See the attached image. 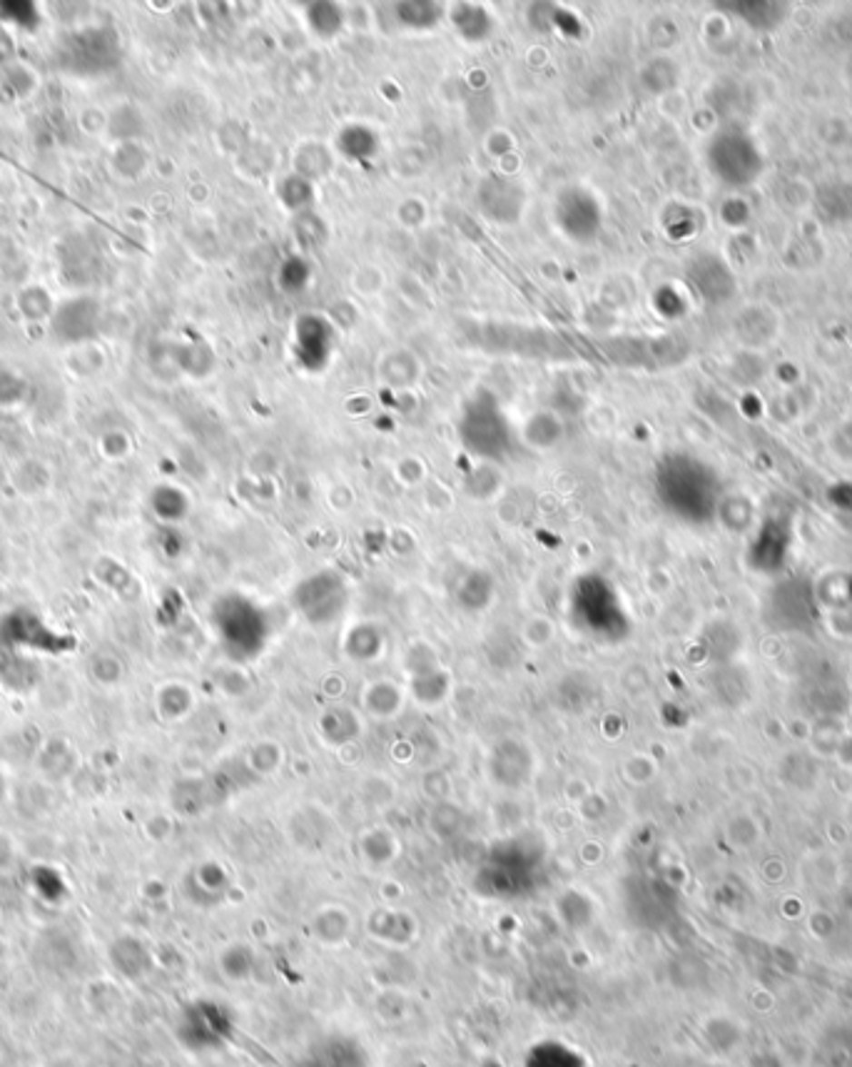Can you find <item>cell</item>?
<instances>
[{"mask_svg": "<svg viewBox=\"0 0 852 1067\" xmlns=\"http://www.w3.org/2000/svg\"><path fill=\"white\" fill-rule=\"evenodd\" d=\"M461 437L469 449H474V454L496 456L504 452V446L509 444V422L491 394L481 392L466 404Z\"/></svg>", "mask_w": 852, "mask_h": 1067, "instance_id": "6da1fadb", "label": "cell"}, {"mask_svg": "<svg viewBox=\"0 0 852 1067\" xmlns=\"http://www.w3.org/2000/svg\"><path fill=\"white\" fill-rule=\"evenodd\" d=\"M553 217L556 224L569 240L579 244L593 243L603 224V210L591 190L581 184H569L556 194L553 203Z\"/></svg>", "mask_w": 852, "mask_h": 1067, "instance_id": "7a4b0ae2", "label": "cell"}, {"mask_svg": "<svg viewBox=\"0 0 852 1067\" xmlns=\"http://www.w3.org/2000/svg\"><path fill=\"white\" fill-rule=\"evenodd\" d=\"M476 197L481 213L499 224L516 223L526 204V193L509 177H486Z\"/></svg>", "mask_w": 852, "mask_h": 1067, "instance_id": "3957f363", "label": "cell"}, {"mask_svg": "<svg viewBox=\"0 0 852 1067\" xmlns=\"http://www.w3.org/2000/svg\"><path fill=\"white\" fill-rule=\"evenodd\" d=\"M297 354L307 367H322L330 357V327L320 317H304L297 327Z\"/></svg>", "mask_w": 852, "mask_h": 1067, "instance_id": "277c9868", "label": "cell"}, {"mask_svg": "<svg viewBox=\"0 0 852 1067\" xmlns=\"http://www.w3.org/2000/svg\"><path fill=\"white\" fill-rule=\"evenodd\" d=\"M451 23H454V28L459 30V35L466 40H471V43L489 38V33H491V18H489V13H486L481 5H471V3L456 5L454 13H451Z\"/></svg>", "mask_w": 852, "mask_h": 1067, "instance_id": "5b68a950", "label": "cell"}, {"mask_svg": "<svg viewBox=\"0 0 852 1067\" xmlns=\"http://www.w3.org/2000/svg\"><path fill=\"white\" fill-rule=\"evenodd\" d=\"M399 23L409 30H431L444 18V8L439 3H424V0H409L399 3L397 8Z\"/></svg>", "mask_w": 852, "mask_h": 1067, "instance_id": "8992f818", "label": "cell"}, {"mask_svg": "<svg viewBox=\"0 0 852 1067\" xmlns=\"http://www.w3.org/2000/svg\"><path fill=\"white\" fill-rule=\"evenodd\" d=\"M304 10H307V23H310V28L314 30L317 35H322V38L337 35L342 30V25H344V15H342L340 5H334V3H310Z\"/></svg>", "mask_w": 852, "mask_h": 1067, "instance_id": "52a82bcc", "label": "cell"}, {"mask_svg": "<svg viewBox=\"0 0 852 1067\" xmlns=\"http://www.w3.org/2000/svg\"><path fill=\"white\" fill-rule=\"evenodd\" d=\"M340 147L344 150V155L354 157V160H364L377 153V137L374 133L364 125H349L342 130Z\"/></svg>", "mask_w": 852, "mask_h": 1067, "instance_id": "ba28073f", "label": "cell"}, {"mask_svg": "<svg viewBox=\"0 0 852 1067\" xmlns=\"http://www.w3.org/2000/svg\"><path fill=\"white\" fill-rule=\"evenodd\" d=\"M280 200L284 207H290L292 213H307V207L314 200V190H312V180L297 175H290L287 180H282L280 184Z\"/></svg>", "mask_w": 852, "mask_h": 1067, "instance_id": "9c48e42d", "label": "cell"}, {"mask_svg": "<svg viewBox=\"0 0 852 1067\" xmlns=\"http://www.w3.org/2000/svg\"><path fill=\"white\" fill-rule=\"evenodd\" d=\"M523 432L529 434V442H531L533 446H551L556 444V439L561 434V427H559L556 419L549 417V414H536Z\"/></svg>", "mask_w": 852, "mask_h": 1067, "instance_id": "30bf717a", "label": "cell"}, {"mask_svg": "<svg viewBox=\"0 0 852 1067\" xmlns=\"http://www.w3.org/2000/svg\"><path fill=\"white\" fill-rule=\"evenodd\" d=\"M307 280H310V267L302 263L300 257H292V260L282 264V284H284V290H302L307 284Z\"/></svg>", "mask_w": 852, "mask_h": 1067, "instance_id": "8fae6325", "label": "cell"}]
</instances>
